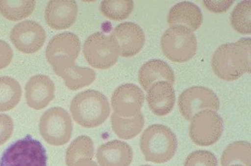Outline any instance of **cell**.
<instances>
[{"label":"cell","instance_id":"1","mask_svg":"<svg viewBox=\"0 0 251 166\" xmlns=\"http://www.w3.org/2000/svg\"><path fill=\"white\" fill-rule=\"evenodd\" d=\"M251 49L250 38L220 45L212 58L214 74L226 81H236L245 74H251Z\"/></svg>","mask_w":251,"mask_h":166},{"label":"cell","instance_id":"2","mask_svg":"<svg viewBox=\"0 0 251 166\" xmlns=\"http://www.w3.org/2000/svg\"><path fill=\"white\" fill-rule=\"evenodd\" d=\"M70 109L73 120L87 129L101 125L111 113L107 98L93 89L78 94L72 100Z\"/></svg>","mask_w":251,"mask_h":166},{"label":"cell","instance_id":"3","mask_svg":"<svg viewBox=\"0 0 251 166\" xmlns=\"http://www.w3.org/2000/svg\"><path fill=\"white\" fill-rule=\"evenodd\" d=\"M140 149L146 161L166 163L171 161L177 152V138L168 126L152 124L141 136Z\"/></svg>","mask_w":251,"mask_h":166},{"label":"cell","instance_id":"4","mask_svg":"<svg viewBox=\"0 0 251 166\" xmlns=\"http://www.w3.org/2000/svg\"><path fill=\"white\" fill-rule=\"evenodd\" d=\"M47 153L41 142L31 135L11 144L0 158V166H47Z\"/></svg>","mask_w":251,"mask_h":166},{"label":"cell","instance_id":"5","mask_svg":"<svg viewBox=\"0 0 251 166\" xmlns=\"http://www.w3.org/2000/svg\"><path fill=\"white\" fill-rule=\"evenodd\" d=\"M197 46L194 32L182 26L170 27L163 33L161 40L163 55L175 63H185L192 60Z\"/></svg>","mask_w":251,"mask_h":166},{"label":"cell","instance_id":"6","mask_svg":"<svg viewBox=\"0 0 251 166\" xmlns=\"http://www.w3.org/2000/svg\"><path fill=\"white\" fill-rule=\"evenodd\" d=\"M39 129L40 135L49 145H64L72 138V118L62 108L53 107L45 112L40 118Z\"/></svg>","mask_w":251,"mask_h":166},{"label":"cell","instance_id":"7","mask_svg":"<svg viewBox=\"0 0 251 166\" xmlns=\"http://www.w3.org/2000/svg\"><path fill=\"white\" fill-rule=\"evenodd\" d=\"M83 55L90 65L98 69H107L118 61L119 49L111 36L97 32L90 35L83 46Z\"/></svg>","mask_w":251,"mask_h":166},{"label":"cell","instance_id":"8","mask_svg":"<svg viewBox=\"0 0 251 166\" xmlns=\"http://www.w3.org/2000/svg\"><path fill=\"white\" fill-rule=\"evenodd\" d=\"M80 52V39L72 32H65L55 35L49 42L46 57L54 71L75 64Z\"/></svg>","mask_w":251,"mask_h":166},{"label":"cell","instance_id":"9","mask_svg":"<svg viewBox=\"0 0 251 166\" xmlns=\"http://www.w3.org/2000/svg\"><path fill=\"white\" fill-rule=\"evenodd\" d=\"M224 130L222 118L212 109H203L192 118L189 136L195 145H213L220 140Z\"/></svg>","mask_w":251,"mask_h":166},{"label":"cell","instance_id":"10","mask_svg":"<svg viewBox=\"0 0 251 166\" xmlns=\"http://www.w3.org/2000/svg\"><path fill=\"white\" fill-rule=\"evenodd\" d=\"M220 100L211 89L203 86H193L186 89L178 98V108L181 115L187 121L203 109H220Z\"/></svg>","mask_w":251,"mask_h":166},{"label":"cell","instance_id":"11","mask_svg":"<svg viewBox=\"0 0 251 166\" xmlns=\"http://www.w3.org/2000/svg\"><path fill=\"white\" fill-rule=\"evenodd\" d=\"M46 33L35 21L20 22L12 29L10 41L15 48L24 54L31 55L39 51L46 42Z\"/></svg>","mask_w":251,"mask_h":166},{"label":"cell","instance_id":"12","mask_svg":"<svg viewBox=\"0 0 251 166\" xmlns=\"http://www.w3.org/2000/svg\"><path fill=\"white\" fill-rule=\"evenodd\" d=\"M144 100V94L138 86L125 83L115 89L111 95V106L120 117H134L140 114Z\"/></svg>","mask_w":251,"mask_h":166},{"label":"cell","instance_id":"13","mask_svg":"<svg viewBox=\"0 0 251 166\" xmlns=\"http://www.w3.org/2000/svg\"><path fill=\"white\" fill-rule=\"evenodd\" d=\"M111 38L117 43L122 57H133L145 44V34L140 26L131 22L121 23L111 32Z\"/></svg>","mask_w":251,"mask_h":166},{"label":"cell","instance_id":"14","mask_svg":"<svg viewBox=\"0 0 251 166\" xmlns=\"http://www.w3.org/2000/svg\"><path fill=\"white\" fill-rule=\"evenodd\" d=\"M77 15V3L72 0H51L45 10L46 23L54 30L71 28L76 21Z\"/></svg>","mask_w":251,"mask_h":166},{"label":"cell","instance_id":"15","mask_svg":"<svg viewBox=\"0 0 251 166\" xmlns=\"http://www.w3.org/2000/svg\"><path fill=\"white\" fill-rule=\"evenodd\" d=\"M55 86L47 75H34L25 85L26 103L32 109H45L54 98Z\"/></svg>","mask_w":251,"mask_h":166},{"label":"cell","instance_id":"16","mask_svg":"<svg viewBox=\"0 0 251 166\" xmlns=\"http://www.w3.org/2000/svg\"><path fill=\"white\" fill-rule=\"evenodd\" d=\"M97 160L100 166H130L133 151L126 142L109 141L97 149Z\"/></svg>","mask_w":251,"mask_h":166},{"label":"cell","instance_id":"17","mask_svg":"<svg viewBox=\"0 0 251 166\" xmlns=\"http://www.w3.org/2000/svg\"><path fill=\"white\" fill-rule=\"evenodd\" d=\"M147 92L149 108L154 115L165 116L171 113L176 100L173 84L166 81H159L151 86Z\"/></svg>","mask_w":251,"mask_h":166},{"label":"cell","instance_id":"18","mask_svg":"<svg viewBox=\"0 0 251 166\" xmlns=\"http://www.w3.org/2000/svg\"><path fill=\"white\" fill-rule=\"evenodd\" d=\"M170 27L182 26L194 32L203 23V15L200 8L191 2H181L174 5L168 15Z\"/></svg>","mask_w":251,"mask_h":166},{"label":"cell","instance_id":"19","mask_svg":"<svg viewBox=\"0 0 251 166\" xmlns=\"http://www.w3.org/2000/svg\"><path fill=\"white\" fill-rule=\"evenodd\" d=\"M138 81L143 89L148 91L151 86L159 81H166L174 84L175 75L168 63L161 60H151L141 67Z\"/></svg>","mask_w":251,"mask_h":166},{"label":"cell","instance_id":"20","mask_svg":"<svg viewBox=\"0 0 251 166\" xmlns=\"http://www.w3.org/2000/svg\"><path fill=\"white\" fill-rule=\"evenodd\" d=\"M54 73L62 78L66 87L73 91L92 84L96 80V73L93 69L80 67L75 63L54 70Z\"/></svg>","mask_w":251,"mask_h":166},{"label":"cell","instance_id":"21","mask_svg":"<svg viewBox=\"0 0 251 166\" xmlns=\"http://www.w3.org/2000/svg\"><path fill=\"white\" fill-rule=\"evenodd\" d=\"M111 128L122 140H131L140 134L144 126L143 114L134 117L123 118L113 113L111 118Z\"/></svg>","mask_w":251,"mask_h":166},{"label":"cell","instance_id":"22","mask_svg":"<svg viewBox=\"0 0 251 166\" xmlns=\"http://www.w3.org/2000/svg\"><path fill=\"white\" fill-rule=\"evenodd\" d=\"M22 89L14 78L0 77V112L9 111L20 103Z\"/></svg>","mask_w":251,"mask_h":166},{"label":"cell","instance_id":"23","mask_svg":"<svg viewBox=\"0 0 251 166\" xmlns=\"http://www.w3.org/2000/svg\"><path fill=\"white\" fill-rule=\"evenodd\" d=\"M34 0H6L0 1V14L8 21H20L34 13Z\"/></svg>","mask_w":251,"mask_h":166},{"label":"cell","instance_id":"24","mask_svg":"<svg viewBox=\"0 0 251 166\" xmlns=\"http://www.w3.org/2000/svg\"><path fill=\"white\" fill-rule=\"evenodd\" d=\"M251 144L247 141H235L227 146L221 156V166L241 165L251 166Z\"/></svg>","mask_w":251,"mask_h":166},{"label":"cell","instance_id":"25","mask_svg":"<svg viewBox=\"0 0 251 166\" xmlns=\"http://www.w3.org/2000/svg\"><path fill=\"white\" fill-rule=\"evenodd\" d=\"M94 151V142L92 138L86 135H80L72 141L66 150V165L67 166H74L76 162L83 159L92 160Z\"/></svg>","mask_w":251,"mask_h":166},{"label":"cell","instance_id":"26","mask_svg":"<svg viewBox=\"0 0 251 166\" xmlns=\"http://www.w3.org/2000/svg\"><path fill=\"white\" fill-rule=\"evenodd\" d=\"M100 11L105 17L113 21L126 20L134 9V2L131 0H104L100 3Z\"/></svg>","mask_w":251,"mask_h":166},{"label":"cell","instance_id":"27","mask_svg":"<svg viewBox=\"0 0 251 166\" xmlns=\"http://www.w3.org/2000/svg\"><path fill=\"white\" fill-rule=\"evenodd\" d=\"M251 1H242L238 3L230 15V23L233 29L241 35H251Z\"/></svg>","mask_w":251,"mask_h":166},{"label":"cell","instance_id":"28","mask_svg":"<svg viewBox=\"0 0 251 166\" xmlns=\"http://www.w3.org/2000/svg\"><path fill=\"white\" fill-rule=\"evenodd\" d=\"M184 166H218L217 158L208 150H197L188 155Z\"/></svg>","mask_w":251,"mask_h":166},{"label":"cell","instance_id":"29","mask_svg":"<svg viewBox=\"0 0 251 166\" xmlns=\"http://www.w3.org/2000/svg\"><path fill=\"white\" fill-rule=\"evenodd\" d=\"M14 132V122L11 117L0 114V145L9 141Z\"/></svg>","mask_w":251,"mask_h":166},{"label":"cell","instance_id":"30","mask_svg":"<svg viewBox=\"0 0 251 166\" xmlns=\"http://www.w3.org/2000/svg\"><path fill=\"white\" fill-rule=\"evenodd\" d=\"M14 53L11 47L5 41H0V70L5 69L11 63Z\"/></svg>","mask_w":251,"mask_h":166},{"label":"cell","instance_id":"31","mask_svg":"<svg viewBox=\"0 0 251 166\" xmlns=\"http://www.w3.org/2000/svg\"><path fill=\"white\" fill-rule=\"evenodd\" d=\"M206 9L216 14L226 13L234 3V1H203Z\"/></svg>","mask_w":251,"mask_h":166},{"label":"cell","instance_id":"32","mask_svg":"<svg viewBox=\"0 0 251 166\" xmlns=\"http://www.w3.org/2000/svg\"><path fill=\"white\" fill-rule=\"evenodd\" d=\"M74 166H99L96 162L92 161V160H86L83 159L75 163Z\"/></svg>","mask_w":251,"mask_h":166},{"label":"cell","instance_id":"33","mask_svg":"<svg viewBox=\"0 0 251 166\" xmlns=\"http://www.w3.org/2000/svg\"><path fill=\"white\" fill-rule=\"evenodd\" d=\"M241 166V165H232V166Z\"/></svg>","mask_w":251,"mask_h":166},{"label":"cell","instance_id":"34","mask_svg":"<svg viewBox=\"0 0 251 166\" xmlns=\"http://www.w3.org/2000/svg\"><path fill=\"white\" fill-rule=\"evenodd\" d=\"M147 166V165H143V166Z\"/></svg>","mask_w":251,"mask_h":166}]
</instances>
